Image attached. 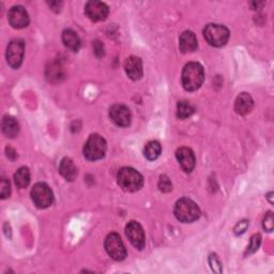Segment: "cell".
<instances>
[{
	"mask_svg": "<svg viewBox=\"0 0 274 274\" xmlns=\"http://www.w3.org/2000/svg\"><path fill=\"white\" fill-rule=\"evenodd\" d=\"M205 79V71L197 62L187 64L182 71V86L186 91H196Z\"/></svg>",
	"mask_w": 274,
	"mask_h": 274,
	"instance_id": "cell-1",
	"label": "cell"
},
{
	"mask_svg": "<svg viewBox=\"0 0 274 274\" xmlns=\"http://www.w3.org/2000/svg\"><path fill=\"white\" fill-rule=\"evenodd\" d=\"M118 184L127 192H136L144 184L142 176L132 167H123L117 175Z\"/></svg>",
	"mask_w": 274,
	"mask_h": 274,
	"instance_id": "cell-2",
	"label": "cell"
},
{
	"mask_svg": "<svg viewBox=\"0 0 274 274\" xmlns=\"http://www.w3.org/2000/svg\"><path fill=\"white\" fill-rule=\"evenodd\" d=\"M175 216L180 222L192 223L199 219L200 210L193 200L181 198L175 206Z\"/></svg>",
	"mask_w": 274,
	"mask_h": 274,
	"instance_id": "cell-3",
	"label": "cell"
},
{
	"mask_svg": "<svg viewBox=\"0 0 274 274\" xmlns=\"http://www.w3.org/2000/svg\"><path fill=\"white\" fill-rule=\"evenodd\" d=\"M106 150V140L99 134H92L85 144L84 156L89 161H98L105 157Z\"/></svg>",
	"mask_w": 274,
	"mask_h": 274,
	"instance_id": "cell-4",
	"label": "cell"
},
{
	"mask_svg": "<svg viewBox=\"0 0 274 274\" xmlns=\"http://www.w3.org/2000/svg\"><path fill=\"white\" fill-rule=\"evenodd\" d=\"M204 37L211 46L221 47L228 42L229 30L223 25L209 24L204 29Z\"/></svg>",
	"mask_w": 274,
	"mask_h": 274,
	"instance_id": "cell-5",
	"label": "cell"
},
{
	"mask_svg": "<svg viewBox=\"0 0 274 274\" xmlns=\"http://www.w3.org/2000/svg\"><path fill=\"white\" fill-rule=\"evenodd\" d=\"M31 198L33 204L39 209H45L52 206L54 201V195L51 187L46 183H37L31 189Z\"/></svg>",
	"mask_w": 274,
	"mask_h": 274,
	"instance_id": "cell-6",
	"label": "cell"
},
{
	"mask_svg": "<svg viewBox=\"0 0 274 274\" xmlns=\"http://www.w3.org/2000/svg\"><path fill=\"white\" fill-rule=\"evenodd\" d=\"M105 249L113 259L121 261L127 257V249L121 240L120 236L116 233H112L105 239Z\"/></svg>",
	"mask_w": 274,
	"mask_h": 274,
	"instance_id": "cell-7",
	"label": "cell"
},
{
	"mask_svg": "<svg viewBox=\"0 0 274 274\" xmlns=\"http://www.w3.org/2000/svg\"><path fill=\"white\" fill-rule=\"evenodd\" d=\"M24 52H25V43L20 39L12 40L7 49V61L13 69H18L23 62Z\"/></svg>",
	"mask_w": 274,
	"mask_h": 274,
	"instance_id": "cell-8",
	"label": "cell"
},
{
	"mask_svg": "<svg viewBox=\"0 0 274 274\" xmlns=\"http://www.w3.org/2000/svg\"><path fill=\"white\" fill-rule=\"evenodd\" d=\"M125 234L129 238L130 242L132 243L136 248L142 249L146 244V238L141 225L135 221L130 222L125 227Z\"/></svg>",
	"mask_w": 274,
	"mask_h": 274,
	"instance_id": "cell-9",
	"label": "cell"
},
{
	"mask_svg": "<svg viewBox=\"0 0 274 274\" xmlns=\"http://www.w3.org/2000/svg\"><path fill=\"white\" fill-rule=\"evenodd\" d=\"M8 19L10 25L16 29L25 28L29 24V15L26 9L22 6H15L11 8L8 14Z\"/></svg>",
	"mask_w": 274,
	"mask_h": 274,
	"instance_id": "cell-10",
	"label": "cell"
},
{
	"mask_svg": "<svg viewBox=\"0 0 274 274\" xmlns=\"http://www.w3.org/2000/svg\"><path fill=\"white\" fill-rule=\"evenodd\" d=\"M110 117L115 124L122 128L129 127L131 123V119H132L130 110L122 104H115L112 106L110 111Z\"/></svg>",
	"mask_w": 274,
	"mask_h": 274,
	"instance_id": "cell-11",
	"label": "cell"
},
{
	"mask_svg": "<svg viewBox=\"0 0 274 274\" xmlns=\"http://www.w3.org/2000/svg\"><path fill=\"white\" fill-rule=\"evenodd\" d=\"M109 12V7L101 2H88L85 7V13L92 22L105 20Z\"/></svg>",
	"mask_w": 274,
	"mask_h": 274,
	"instance_id": "cell-12",
	"label": "cell"
},
{
	"mask_svg": "<svg viewBox=\"0 0 274 274\" xmlns=\"http://www.w3.org/2000/svg\"><path fill=\"white\" fill-rule=\"evenodd\" d=\"M176 157L178 162H179L181 168L185 173H191L195 167V156L193 151L189 148L182 147L178 149L176 152Z\"/></svg>",
	"mask_w": 274,
	"mask_h": 274,
	"instance_id": "cell-13",
	"label": "cell"
},
{
	"mask_svg": "<svg viewBox=\"0 0 274 274\" xmlns=\"http://www.w3.org/2000/svg\"><path fill=\"white\" fill-rule=\"evenodd\" d=\"M127 75L133 80H138L142 77V62L140 58L132 56L129 57L124 62Z\"/></svg>",
	"mask_w": 274,
	"mask_h": 274,
	"instance_id": "cell-14",
	"label": "cell"
},
{
	"mask_svg": "<svg viewBox=\"0 0 274 274\" xmlns=\"http://www.w3.org/2000/svg\"><path fill=\"white\" fill-rule=\"evenodd\" d=\"M198 42L192 31H184L179 38V49L183 54L193 53L197 50Z\"/></svg>",
	"mask_w": 274,
	"mask_h": 274,
	"instance_id": "cell-15",
	"label": "cell"
},
{
	"mask_svg": "<svg viewBox=\"0 0 274 274\" xmlns=\"http://www.w3.org/2000/svg\"><path fill=\"white\" fill-rule=\"evenodd\" d=\"M254 106V101L248 93H241L238 95L235 103V111L239 115H246L252 111Z\"/></svg>",
	"mask_w": 274,
	"mask_h": 274,
	"instance_id": "cell-16",
	"label": "cell"
},
{
	"mask_svg": "<svg viewBox=\"0 0 274 274\" xmlns=\"http://www.w3.org/2000/svg\"><path fill=\"white\" fill-rule=\"evenodd\" d=\"M59 173H60L61 176L68 181H73L77 176V170L75 165L73 161L69 158H65L60 162V165H59Z\"/></svg>",
	"mask_w": 274,
	"mask_h": 274,
	"instance_id": "cell-17",
	"label": "cell"
},
{
	"mask_svg": "<svg viewBox=\"0 0 274 274\" xmlns=\"http://www.w3.org/2000/svg\"><path fill=\"white\" fill-rule=\"evenodd\" d=\"M62 42L67 49L74 53L78 52L80 49V39L77 33L71 29H66L62 32Z\"/></svg>",
	"mask_w": 274,
	"mask_h": 274,
	"instance_id": "cell-18",
	"label": "cell"
},
{
	"mask_svg": "<svg viewBox=\"0 0 274 274\" xmlns=\"http://www.w3.org/2000/svg\"><path fill=\"white\" fill-rule=\"evenodd\" d=\"M3 132L9 138H14L19 133V125L16 119L11 116H5L3 119Z\"/></svg>",
	"mask_w": 274,
	"mask_h": 274,
	"instance_id": "cell-19",
	"label": "cell"
},
{
	"mask_svg": "<svg viewBox=\"0 0 274 274\" xmlns=\"http://www.w3.org/2000/svg\"><path fill=\"white\" fill-rule=\"evenodd\" d=\"M162 152V146L159 141L157 140H151L149 142H147L145 149H144V154H145V158L148 159L149 161H154L157 160L160 154Z\"/></svg>",
	"mask_w": 274,
	"mask_h": 274,
	"instance_id": "cell-20",
	"label": "cell"
},
{
	"mask_svg": "<svg viewBox=\"0 0 274 274\" xmlns=\"http://www.w3.org/2000/svg\"><path fill=\"white\" fill-rule=\"evenodd\" d=\"M14 182L18 188H25L30 182V172L27 167H20L14 175Z\"/></svg>",
	"mask_w": 274,
	"mask_h": 274,
	"instance_id": "cell-21",
	"label": "cell"
},
{
	"mask_svg": "<svg viewBox=\"0 0 274 274\" xmlns=\"http://www.w3.org/2000/svg\"><path fill=\"white\" fill-rule=\"evenodd\" d=\"M46 76H47V79L51 81L60 80V78L64 76L62 68L60 64H58L56 61L51 62V65L46 69Z\"/></svg>",
	"mask_w": 274,
	"mask_h": 274,
	"instance_id": "cell-22",
	"label": "cell"
},
{
	"mask_svg": "<svg viewBox=\"0 0 274 274\" xmlns=\"http://www.w3.org/2000/svg\"><path fill=\"white\" fill-rule=\"evenodd\" d=\"M194 111V106L187 101H180L177 104V117L180 119H185L192 116Z\"/></svg>",
	"mask_w": 274,
	"mask_h": 274,
	"instance_id": "cell-23",
	"label": "cell"
},
{
	"mask_svg": "<svg viewBox=\"0 0 274 274\" xmlns=\"http://www.w3.org/2000/svg\"><path fill=\"white\" fill-rule=\"evenodd\" d=\"M159 188L163 193H168L173 189V184L171 182V179L167 176H161L159 181Z\"/></svg>",
	"mask_w": 274,
	"mask_h": 274,
	"instance_id": "cell-24",
	"label": "cell"
},
{
	"mask_svg": "<svg viewBox=\"0 0 274 274\" xmlns=\"http://www.w3.org/2000/svg\"><path fill=\"white\" fill-rule=\"evenodd\" d=\"M11 194V185L10 182L3 178L2 182H0V196H2L3 199H6L10 196Z\"/></svg>",
	"mask_w": 274,
	"mask_h": 274,
	"instance_id": "cell-25",
	"label": "cell"
},
{
	"mask_svg": "<svg viewBox=\"0 0 274 274\" xmlns=\"http://www.w3.org/2000/svg\"><path fill=\"white\" fill-rule=\"evenodd\" d=\"M260 243H261V237H260V235H258V234L257 235H254L252 237V239H251V243H249V245L247 247V253L248 254L255 253L257 251V249H258Z\"/></svg>",
	"mask_w": 274,
	"mask_h": 274,
	"instance_id": "cell-26",
	"label": "cell"
},
{
	"mask_svg": "<svg viewBox=\"0 0 274 274\" xmlns=\"http://www.w3.org/2000/svg\"><path fill=\"white\" fill-rule=\"evenodd\" d=\"M263 226H264V229L268 233H271L273 230V227H274V219H273V214L271 212L267 213L266 217L264 219V223H263Z\"/></svg>",
	"mask_w": 274,
	"mask_h": 274,
	"instance_id": "cell-27",
	"label": "cell"
},
{
	"mask_svg": "<svg viewBox=\"0 0 274 274\" xmlns=\"http://www.w3.org/2000/svg\"><path fill=\"white\" fill-rule=\"evenodd\" d=\"M209 261H210V265H211V268L214 272L217 273H221L222 272V267H221V264L220 261L218 259V257L216 255H211L210 258H209Z\"/></svg>",
	"mask_w": 274,
	"mask_h": 274,
	"instance_id": "cell-28",
	"label": "cell"
},
{
	"mask_svg": "<svg viewBox=\"0 0 274 274\" xmlns=\"http://www.w3.org/2000/svg\"><path fill=\"white\" fill-rule=\"evenodd\" d=\"M248 226V222L247 221H242L240 223H238L237 226L235 227V234L236 235H240L243 234Z\"/></svg>",
	"mask_w": 274,
	"mask_h": 274,
	"instance_id": "cell-29",
	"label": "cell"
},
{
	"mask_svg": "<svg viewBox=\"0 0 274 274\" xmlns=\"http://www.w3.org/2000/svg\"><path fill=\"white\" fill-rule=\"evenodd\" d=\"M93 49H94L95 54H97L99 57L104 55V46L101 42H99V41L93 42Z\"/></svg>",
	"mask_w": 274,
	"mask_h": 274,
	"instance_id": "cell-30",
	"label": "cell"
},
{
	"mask_svg": "<svg viewBox=\"0 0 274 274\" xmlns=\"http://www.w3.org/2000/svg\"><path fill=\"white\" fill-rule=\"evenodd\" d=\"M7 153H8V158L11 159V160H14V159H16V157H17V154H16L15 150H14V149H12L11 147H8V148H7Z\"/></svg>",
	"mask_w": 274,
	"mask_h": 274,
	"instance_id": "cell-31",
	"label": "cell"
}]
</instances>
